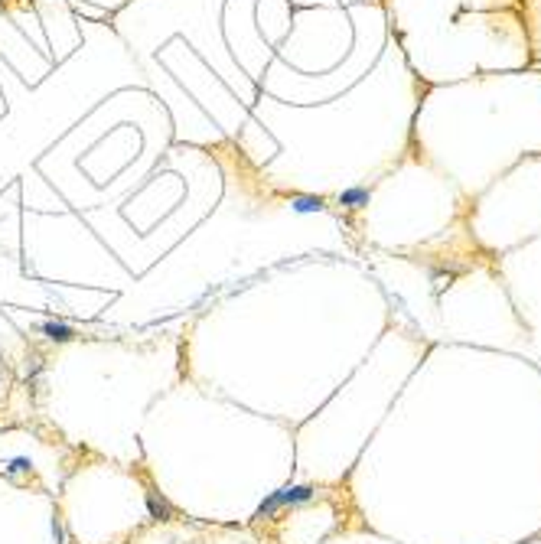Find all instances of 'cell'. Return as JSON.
I'll return each mask as SVG.
<instances>
[{"instance_id":"obj_1","label":"cell","mask_w":541,"mask_h":544,"mask_svg":"<svg viewBox=\"0 0 541 544\" xmlns=\"http://www.w3.org/2000/svg\"><path fill=\"white\" fill-rule=\"evenodd\" d=\"M340 202H342V206H349V209H362V206H369V189L352 186V189L340 192Z\"/></svg>"},{"instance_id":"obj_2","label":"cell","mask_w":541,"mask_h":544,"mask_svg":"<svg viewBox=\"0 0 541 544\" xmlns=\"http://www.w3.org/2000/svg\"><path fill=\"white\" fill-rule=\"evenodd\" d=\"M290 206H294V212L310 215V212H320V209H323V199H320V196H294Z\"/></svg>"}]
</instances>
